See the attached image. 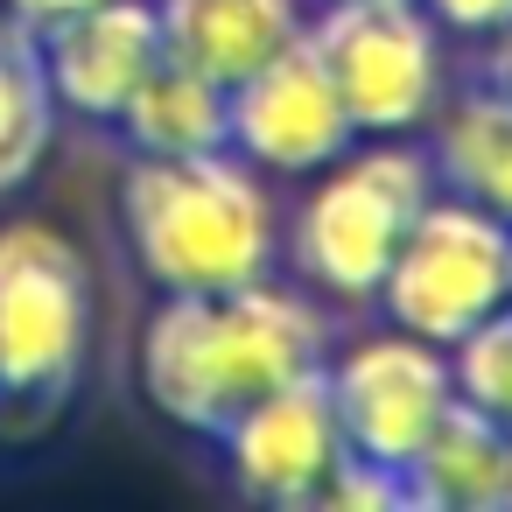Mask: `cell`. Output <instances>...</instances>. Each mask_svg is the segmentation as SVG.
Segmentation results:
<instances>
[{
  "mask_svg": "<svg viewBox=\"0 0 512 512\" xmlns=\"http://www.w3.org/2000/svg\"><path fill=\"white\" fill-rule=\"evenodd\" d=\"M36 57H43V85H50L57 113L113 127L120 106L134 99V85L162 64V15H155V0H99V8L43 29Z\"/></svg>",
  "mask_w": 512,
  "mask_h": 512,
  "instance_id": "30bf717a",
  "label": "cell"
},
{
  "mask_svg": "<svg viewBox=\"0 0 512 512\" xmlns=\"http://www.w3.org/2000/svg\"><path fill=\"white\" fill-rule=\"evenodd\" d=\"M113 127L134 141V155H204V148H225V85H211L204 71L162 57L134 85V99L120 106Z\"/></svg>",
  "mask_w": 512,
  "mask_h": 512,
  "instance_id": "5bb4252c",
  "label": "cell"
},
{
  "mask_svg": "<svg viewBox=\"0 0 512 512\" xmlns=\"http://www.w3.org/2000/svg\"><path fill=\"white\" fill-rule=\"evenodd\" d=\"M323 386H330L344 449H358L372 463H393V470L414 463V449L435 435V421L456 400L449 351L414 337V330H393V323L365 330L337 358H323Z\"/></svg>",
  "mask_w": 512,
  "mask_h": 512,
  "instance_id": "52a82bcc",
  "label": "cell"
},
{
  "mask_svg": "<svg viewBox=\"0 0 512 512\" xmlns=\"http://www.w3.org/2000/svg\"><path fill=\"white\" fill-rule=\"evenodd\" d=\"M309 8H316V0H309Z\"/></svg>",
  "mask_w": 512,
  "mask_h": 512,
  "instance_id": "44dd1931",
  "label": "cell"
},
{
  "mask_svg": "<svg viewBox=\"0 0 512 512\" xmlns=\"http://www.w3.org/2000/svg\"><path fill=\"white\" fill-rule=\"evenodd\" d=\"M134 267L162 295H218L281 267V211L267 176L232 155H134L120 183Z\"/></svg>",
  "mask_w": 512,
  "mask_h": 512,
  "instance_id": "7a4b0ae2",
  "label": "cell"
},
{
  "mask_svg": "<svg viewBox=\"0 0 512 512\" xmlns=\"http://www.w3.org/2000/svg\"><path fill=\"white\" fill-rule=\"evenodd\" d=\"M155 15H162V57L204 71L211 85H239L281 43L302 36L309 0H155Z\"/></svg>",
  "mask_w": 512,
  "mask_h": 512,
  "instance_id": "8fae6325",
  "label": "cell"
},
{
  "mask_svg": "<svg viewBox=\"0 0 512 512\" xmlns=\"http://www.w3.org/2000/svg\"><path fill=\"white\" fill-rule=\"evenodd\" d=\"M407 477V505H435V512H484L505 505V477H512V428H498L491 414L449 400V414L435 421V435L414 449Z\"/></svg>",
  "mask_w": 512,
  "mask_h": 512,
  "instance_id": "4fadbf2b",
  "label": "cell"
},
{
  "mask_svg": "<svg viewBox=\"0 0 512 512\" xmlns=\"http://www.w3.org/2000/svg\"><path fill=\"white\" fill-rule=\"evenodd\" d=\"M421 8L442 22V36H470V43H491L498 29H512V0H421Z\"/></svg>",
  "mask_w": 512,
  "mask_h": 512,
  "instance_id": "ac0fdd59",
  "label": "cell"
},
{
  "mask_svg": "<svg viewBox=\"0 0 512 512\" xmlns=\"http://www.w3.org/2000/svg\"><path fill=\"white\" fill-rule=\"evenodd\" d=\"M92 351V267L43 225H0V393L64 400Z\"/></svg>",
  "mask_w": 512,
  "mask_h": 512,
  "instance_id": "8992f818",
  "label": "cell"
},
{
  "mask_svg": "<svg viewBox=\"0 0 512 512\" xmlns=\"http://www.w3.org/2000/svg\"><path fill=\"white\" fill-rule=\"evenodd\" d=\"M372 302L393 330H414L449 351L470 323L512 302V225L456 190H435L400 232Z\"/></svg>",
  "mask_w": 512,
  "mask_h": 512,
  "instance_id": "5b68a950",
  "label": "cell"
},
{
  "mask_svg": "<svg viewBox=\"0 0 512 512\" xmlns=\"http://www.w3.org/2000/svg\"><path fill=\"white\" fill-rule=\"evenodd\" d=\"M351 141L358 127L309 36L281 43L260 71L225 85V148L246 155L260 176H316Z\"/></svg>",
  "mask_w": 512,
  "mask_h": 512,
  "instance_id": "ba28073f",
  "label": "cell"
},
{
  "mask_svg": "<svg viewBox=\"0 0 512 512\" xmlns=\"http://www.w3.org/2000/svg\"><path fill=\"white\" fill-rule=\"evenodd\" d=\"M428 169H435V190H456L477 211L512 225V92L470 85L442 99L428 120Z\"/></svg>",
  "mask_w": 512,
  "mask_h": 512,
  "instance_id": "7c38bea8",
  "label": "cell"
},
{
  "mask_svg": "<svg viewBox=\"0 0 512 512\" xmlns=\"http://www.w3.org/2000/svg\"><path fill=\"white\" fill-rule=\"evenodd\" d=\"M309 505H323V512H400V505H407V477H400L393 463H372V456L344 449V456L330 463V477L316 484Z\"/></svg>",
  "mask_w": 512,
  "mask_h": 512,
  "instance_id": "e0dca14e",
  "label": "cell"
},
{
  "mask_svg": "<svg viewBox=\"0 0 512 512\" xmlns=\"http://www.w3.org/2000/svg\"><path fill=\"white\" fill-rule=\"evenodd\" d=\"M85 8H99V0H0V15H15L29 36H43V29H57V22H71V15H85Z\"/></svg>",
  "mask_w": 512,
  "mask_h": 512,
  "instance_id": "d6986e66",
  "label": "cell"
},
{
  "mask_svg": "<svg viewBox=\"0 0 512 512\" xmlns=\"http://www.w3.org/2000/svg\"><path fill=\"white\" fill-rule=\"evenodd\" d=\"M50 134H57V99L43 85L36 36L15 15H0V204L36 176V162L50 155Z\"/></svg>",
  "mask_w": 512,
  "mask_h": 512,
  "instance_id": "9a60e30c",
  "label": "cell"
},
{
  "mask_svg": "<svg viewBox=\"0 0 512 512\" xmlns=\"http://www.w3.org/2000/svg\"><path fill=\"white\" fill-rule=\"evenodd\" d=\"M330 358V316L295 281H246L218 295H162L141 330V393L162 421L218 435L246 400Z\"/></svg>",
  "mask_w": 512,
  "mask_h": 512,
  "instance_id": "6da1fadb",
  "label": "cell"
},
{
  "mask_svg": "<svg viewBox=\"0 0 512 512\" xmlns=\"http://www.w3.org/2000/svg\"><path fill=\"white\" fill-rule=\"evenodd\" d=\"M491 43H498V57H491V85H505V92H512V29H498Z\"/></svg>",
  "mask_w": 512,
  "mask_h": 512,
  "instance_id": "ffe728a7",
  "label": "cell"
},
{
  "mask_svg": "<svg viewBox=\"0 0 512 512\" xmlns=\"http://www.w3.org/2000/svg\"><path fill=\"white\" fill-rule=\"evenodd\" d=\"M211 442L225 449L232 491H246L253 505H309L316 484L330 477V463L344 456V428H337L323 365L246 400Z\"/></svg>",
  "mask_w": 512,
  "mask_h": 512,
  "instance_id": "9c48e42d",
  "label": "cell"
},
{
  "mask_svg": "<svg viewBox=\"0 0 512 512\" xmlns=\"http://www.w3.org/2000/svg\"><path fill=\"white\" fill-rule=\"evenodd\" d=\"M302 36L316 43L358 141L421 134L449 85L442 22L421 0H316L302 15Z\"/></svg>",
  "mask_w": 512,
  "mask_h": 512,
  "instance_id": "277c9868",
  "label": "cell"
},
{
  "mask_svg": "<svg viewBox=\"0 0 512 512\" xmlns=\"http://www.w3.org/2000/svg\"><path fill=\"white\" fill-rule=\"evenodd\" d=\"M449 379H456L463 407H477L498 428H512V302L491 309L484 323H470L449 344Z\"/></svg>",
  "mask_w": 512,
  "mask_h": 512,
  "instance_id": "2e32d148",
  "label": "cell"
},
{
  "mask_svg": "<svg viewBox=\"0 0 512 512\" xmlns=\"http://www.w3.org/2000/svg\"><path fill=\"white\" fill-rule=\"evenodd\" d=\"M302 183L309 190L281 225V260L295 267V281L309 295L365 309L379 295V274H386L400 232L435 197L428 148H414V134L351 141L337 162H323Z\"/></svg>",
  "mask_w": 512,
  "mask_h": 512,
  "instance_id": "3957f363",
  "label": "cell"
}]
</instances>
